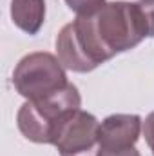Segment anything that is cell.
Segmentation results:
<instances>
[{
	"instance_id": "6da1fadb",
	"label": "cell",
	"mask_w": 154,
	"mask_h": 156,
	"mask_svg": "<svg viewBox=\"0 0 154 156\" xmlns=\"http://www.w3.org/2000/svg\"><path fill=\"white\" fill-rule=\"evenodd\" d=\"M147 35L149 24L140 4L114 2L65 26L56 40V49L69 69L85 73L114 53L134 47Z\"/></svg>"
},
{
	"instance_id": "7a4b0ae2",
	"label": "cell",
	"mask_w": 154,
	"mask_h": 156,
	"mask_svg": "<svg viewBox=\"0 0 154 156\" xmlns=\"http://www.w3.org/2000/svg\"><path fill=\"white\" fill-rule=\"evenodd\" d=\"M78 107L80 96L76 87L67 83L54 94L40 100H29L27 104H24L18 113V127L26 134V138L33 142L53 144L58 123Z\"/></svg>"
},
{
	"instance_id": "3957f363",
	"label": "cell",
	"mask_w": 154,
	"mask_h": 156,
	"mask_svg": "<svg viewBox=\"0 0 154 156\" xmlns=\"http://www.w3.org/2000/svg\"><path fill=\"white\" fill-rule=\"evenodd\" d=\"M13 83L22 96L29 100H40L64 89L67 80L65 73L51 55L35 53L18 64Z\"/></svg>"
},
{
	"instance_id": "277c9868",
	"label": "cell",
	"mask_w": 154,
	"mask_h": 156,
	"mask_svg": "<svg viewBox=\"0 0 154 156\" xmlns=\"http://www.w3.org/2000/svg\"><path fill=\"white\" fill-rule=\"evenodd\" d=\"M140 134V118L118 115L107 118L98 131V144L109 149L132 147Z\"/></svg>"
},
{
	"instance_id": "5b68a950",
	"label": "cell",
	"mask_w": 154,
	"mask_h": 156,
	"mask_svg": "<svg viewBox=\"0 0 154 156\" xmlns=\"http://www.w3.org/2000/svg\"><path fill=\"white\" fill-rule=\"evenodd\" d=\"M11 15L13 22L20 29H24L29 35H35L44 22V0H13Z\"/></svg>"
},
{
	"instance_id": "8992f818",
	"label": "cell",
	"mask_w": 154,
	"mask_h": 156,
	"mask_svg": "<svg viewBox=\"0 0 154 156\" xmlns=\"http://www.w3.org/2000/svg\"><path fill=\"white\" fill-rule=\"evenodd\" d=\"M67 4H69L71 9H75L82 16L93 15V13H96L98 9L103 7V0H67Z\"/></svg>"
},
{
	"instance_id": "52a82bcc",
	"label": "cell",
	"mask_w": 154,
	"mask_h": 156,
	"mask_svg": "<svg viewBox=\"0 0 154 156\" xmlns=\"http://www.w3.org/2000/svg\"><path fill=\"white\" fill-rule=\"evenodd\" d=\"M145 18H147V24H149V37H154V0H140L138 2Z\"/></svg>"
},
{
	"instance_id": "ba28073f",
	"label": "cell",
	"mask_w": 154,
	"mask_h": 156,
	"mask_svg": "<svg viewBox=\"0 0 154 156\" xmlns=\"http://www.w3.org/2000/svg\"><path fill=\"white\" fill-rule=\"evenodd\" d=\"M145 136H147L149 145L154 149V113L147 118V122H145Z\"/></svg>"
}]
</instances>
